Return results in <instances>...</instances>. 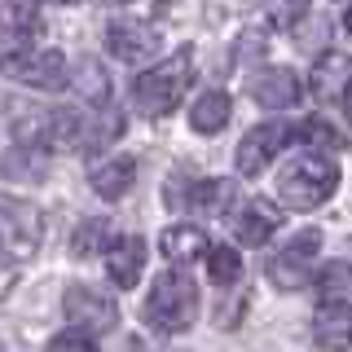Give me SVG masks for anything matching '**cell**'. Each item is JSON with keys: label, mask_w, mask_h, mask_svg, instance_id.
Here are the masks:
<instances>
[{"label": "cell", "mask_w": 352, "mask_h": 352, "mask_svg": "<svg viewBox=\"0 0 352 352\" xmlns=\"http://www.w3.org/2000/svg\"><path fill=\"white\" fill-rule=\"evenodd\" d=\"M190 84H194V49H181L168 62H154L150 71H141L132 80V102L146 119H163L168 110L181 106Z\"/></svg>", "instance_id": "6da1fadb"}, {"label": "cell", "mask_w": 352, "mask_h": 352, "mask_svg": "<svg viewBox=\"0 0 352 352\" xmlns=\"http://www.w3.org/2000/svg\"><path fill=\"white\" fill-rule=\"evenodd\" d=\"M198 313V286L190 273H159L146 300V322L163 335H176L194 322Z\"/></svg>", "instance_id": "7a4b0ae2"}, {"label": "cell", "mask_w": 352, "mask_h": 352, "mask_svg": "<svg viewBox=\"0 0 352 352\" xmlns=\"http://www.w3.org/2000/svg\"><path fill=\"white\" fill-rule=\"evenodd\" d=\"M335 190H339V168L330 159H295L291 168H282V176H278V194L295 212L322 207Z\"/></svg>", "instance_id": "3957f363"}, {"label": "cell", "mask_w": 352, "mask_h": 352, "mask_svg": "<svg viewBox=\"0 0 352 352\" xmlns=\"http://www.w3.org/2000/svg\"><path fill=\"white\" fill-rule=\"evenodd\" d=\"M317 251H322V234H317V229L295 234L291 242H286L282 256L269 260V282L282 286V291H300V286H308L313 273H317Z\"/></svg>", "instance_id": "277c9868"}, {"label": "cell", "mask_w": 352, "mask_h": 352, "mask_svg": "<svg viewBox=\"0 0 352 352\" xmlns=\"http://www.w3.org/2000/svg\"><path fill=\"white\" fill-rule=\"evenodd\" d=\"M0 220H5V234H9V251H14L18 260L36 256V251H40V238H44V216H40V207L27 203V198L0 194Z\"/></svg>", "instance_id": "5b68a950"}, {"label": "cell", "mask_w": 352, "mask_h": 352, "mask_svg": "<svg viewBox=\"0 0 352 352\" xmlns=\"http://www.w3.org/2000/svg\"><path fill=\"white\" fill-rule=\"evenodd\" d=\"M286 141H291V128L278 124V119H269V124H256L247 137L238 141V172H242V176L264 172V168H269V163L286 150Z\"/></svg>", "instance_id": "8992f818"}, {"label": "cell", "mask_w": 352, "mask_h": 352, "mask_svg": "<svg viewBox=\"0 0 352 352\" xmlns=\"http://www.w3.org/2000/svg\"><path fill=\"white\" fill-rule=\"evenodd\" d=\"M62 313L80 330H93V335L97 330H115V322H119L115 300H110L106 291H97V286H71L66 300H62Z\"/></svg>", "instance_id": "52a82bcc"}, {"label": "cell", "mask_w": 352, "mask_h": 352, "mask_svg": "<svg viewBox=\"0 0 352 352\" xmlns=\"http://www.w3.org/2000/svg\"><path fill=\"white\" fill-rule=\"evenodd\" d=\"M106 49L119 62H150L159 53V31L146 22H110L106 27Z\"/></svg>", "instance_id": "ba28073f"}, {"label": "cell", "mask_w": 352, "mask_h": 352, "mask_svg": "<svg viewBox=\"0 0 352 352\" xmlns=\"http://www.w3.org/2000/svg\"><path fill=\"white\" fill-rule=\"evenodd\" d=\"M36 146L40 150H84L88 137H84V119L75 115V110H49V115H40V132H36Z\"/></svg>", "instance_id": "9c48e42d"}, {"label": "cell", "mask_w": 352, "mask_h": 352, "mask_svg": "<svg viewBox=\"0 0 352 352\" xmlns=\"http://www.w3.org/2000/svg\"><path fill=\"white\" fill-rule=\"evenodd\" d=\"M141 269H146V238L128 234V238H115V247L106 251V273L119 291H132L141 282Z\"/></svg>", "instance_id": "30bf717a"}, {"label": "cell", "mask_w": 352, "mask_h": 352, "mask_svg": "<svg viewBox=\"0 0 352 352\" xmlns=\"http://www.w3.org/2000/svg\"><path fill=\"white\" fill-rule=\"evenodd\" d=\"M251 97H256L264 110H286V106H295L304 97V88H300V75L295 71L273 66V71H264V75L251 80Z\"/></svg>", "instance_id": "8fae6325"}, {"label": "cell", "mask_w": 352, "mask_h": 352, "mask_svg": "<svg viewBox=\"0 0 352 352\" xmlns=\"http://www.w3.org/2000/svg\"><path fill=\"white\" fill-rule=\"evenodd\" d=\"M313 339L326 352H344L352 344V308L348 304H322L313 317Z\"/></svg>", "instance_id": "7c38bea8"}, {"label": "cell", "mask_w": 352, "mask_h": 352, "mask_svg": "<svg viewBox=\"0 0 352 352\" xmlns=\"http://www.w3.org/2000/svg\"><path fill=\"white\" fill-rule=\"evenodd\" d=\"M14 80H22L27 88H49V93H58V88H66V58L58 49L31 53V58L14 71Z\"/></svg>", "instance_id": "4fadbf2b"}, {"label": "cell", "mask_w": 352, "mask_h": 352, "mask_svg": "<svg viewBox=\"0 0 352 352\" xmlns=\"http://www.w3.org/2000/svg\"><path fill=\"white\" fill-rule=\"evenodd\" d=\"M234 198H238V185L234 181H194V185H185V198H181V207H194V212H203V216H225L229 207H234Z\"/></svg>", "instance_id": "5bb4252c"}, {"label": "cell", "mask_w": 352, "mask_h": 352, "mask_svg": "<svg viewBox=\"0 0 352 352\" xmlns=\"http://www.w3.org/2000/svg\"><path fill=\"white\" fill-rule=\"evenodd\" d=\"M88 181H93V190L102 194V198H124L132 190V181H137V159H132V154L102 159L93 172H88Z\"/></svg>", "instance_id": "9a60e30c"}, {"label": "cell", "mask_w": 352, "mask_h": 352, "mask_svg": "<svg viewBox=\"0 0 352 352\" xmlns=\"http://www.w3.org/2000/svg\"><path fill=\"white\" fill-rule=\"evenodd\" d=\"M286 220V212L278 203H269V198H256V203H247V212L238 216V238L247 242V247H260V242L273 238V229H278Z\"/></svg>", "instance_id": "2e32d148"}, {"label": "cell", "mask_w": 352, "mask_h": 352, "mask_svg": "<svg viewBox=\"0 0 352 352\" xmlns=\"http://www.w3.org/2000/svg\"><path fill=\"white\" fill-rule=\"evenodd\" d=\"M352 80V62L344 53H322L313 66V97H322V102H335V97H344V88Z\"/></svg>", "instance_id": "e0dca14e"}, {"label": "cell", "mask_w": 352, "mask_h": 352, "mask_svg": "<svg viewBox=\"0 0 352 352\" xmlns=\"http://www.w3.org/2000/svg\"><path fill=\"white\" fill-rule=\"evenodd\" d=\"M159 247H163V256H168L172 264H190L194 256L207 251V234L198 225H172V229H163Z\"/></svg>", "instance_id": "ac0fdd59"}, {"label": "cell", "mask_w": 352, "mask_h": 352, "mask_svg": "<svg viewBox=\"0 0 352 352\" xmlns=\"http://www.w3.org/2000/svg\"><path fill=\"white\" fill-rule=\"evenodd\" d=\"M75 93H80L88 106H97V110L110 106V75H106V66L97 62V58H80V71H75Z\"/></svg>", "instance_id": "d6986e66"}, {"label": "cell", "mask_w": 352, "mask_h": 352, "mask_svg": "<svg viewBox=\"0 0 352 352\" xmlns=\"http://www.w3.org/2000/svg\"><path fill=\"white\" fill-rule=\"evenodd\" d=\"M229 93H220V88H212V93H203L198 102L190 106V124H194V132H220L229 124Z\"/></svg>", "instance_id": "ffe728a7"}, {"label": "cell", "mask_w": 352, "mask_h": 352, "mask_svg": "<svg viewBox=\"0 0 352 352\" xmlns=\"http://www.w3.org/2000/svg\"><path fill=\"white\" fill-rule=\"evenodd\" d=\"M102 247H115V225H110L106 216H93V220H84L80 229H75V238H71V256H97Z\"/></svg>", "instance_id": "44dd1931"}, {"label": "cell", "mask_w": 352, "mask_h": 352, "mask_svg": "<svg viewBox=\"0 0 352 352\" xmlns=\"http://www.w3.org/2000/svg\"><path fill=\"white\" fill-rule=\"evenodd\" d=\"M300 141H304L308 150H317V154H326V150H330V154H339V150L348 146L344 132L330 124V119H304V124H300Z\"/></svg>", "instance_id": "7402d4cb"}, {"label": "cell", "mask_w": 352, "mask_h": 352, "mask_svg": "<svg viewBox=\"0 0 352 352\" xmlns=\"http://www.w3.org/2000/svg\"><path fill=\"white\" fill-rule=\"evenodd\" d=\"M31 53V31H0V75H14Z\"/></svg>", "instance_id": "603a6c76"}, {"label": "cell", "mask_w": 352, "mask_h": 352, "mask_svg": "<svg viewBox=\"0 0 352 352\" xmlns=\"http://www.w3.org/2000/svg\"><path fill=\"white\" fill-rule=\"evenodd\" d=\"M0 176H5V181H44L40 154L36 150H9L5 159H0Z\"/></svg>", "instance_id": "cb8c5ba5"}, {"label": "cell", "mask_w": 352, "mask_h": 352, "mask_svg": "<svg viewBox=\"0 0 352 352\" xmlns=\"http://www.w3.org/2000/svg\"><path fill=\"white\" fill-rule=\"evenodd\" d=\"M207 273H212L216 286H234L238 273H242L238 251H234V247H212V251H207Z\"/></svg>", "instance_id": "d4e9b609"}, {"label": "cell", "mask_w": 352, "mask_h": 352, "mask_svg": "<svg viewBox=\"0 0 352 352\" xmlns=\"http://www.w3.org/2000/svg\"><path fill=\"white\" fill-rule=\"evenodd\" d=\"M36 0H0V31H31Z\"/></svg>", "instance_id": "484cf974"}, {"label": "cell", "mask_w": 352, "mask_h": 352, "mask_svg": "<svg viewBox=\"0 0 352 352\" xmlns=\"http://www.w3.org/2000/svg\"><path fill=\"white\" fill-rule=\"evenodd\" d=\"M264 14L273 27H295L308 14V0H264Z\"/></svg>", "instance_id": "4316f807"}, {"label": "cell", "mask_w": 352, "mask_h": 352, "mask_svg": "<svg viewBox=\"0 0 352 352\" xmlns=\"http://www.w3.org/2000/svg\"><path fill=\"white\" fill-rule=\"evenodd\" d=\"M49 352H97V339H93V330H62V335H53L49 344H44Z\"/></svg>", "instance_id": "83f0119b"}, {"label": "cell", "mask_w": 352, "mask_h": 352, "mask_svg": "<svg viewBox=\"0 0 352 352\" xmlns=\"http://www.w3.org/2000/svg\"><path fill=\"white\" fill-rule=\"evenodd\" d=\"M317 282H322V295L330 291V295H339L348 286V269L344 264H326V269H317Z\"/></svg>", "instance_id": "f1b7e54d"}, {"label": "cell", "mask_w": 352, "mask_h": 352, "mask_svg": "<svg viewBox=\"0 0 352 352\" xmlns=\"http://www.w3.org/2000/svg\"><path fill=\"white\" fill-rule=\"evenodd\" d=\"M339 102H344V115H348V124H352V80H348V88H344V97H339Z\"/></svg>", "instance_id": "f546056e"}, {"label": "cell", "mask_w": 352, "mask_h": 352, "mask_svg": "<svg viewBox=\"0 0 352 352\" xmlns=\"http://www.w3.org/2000/svg\"><path fill=\"white\" fill-rule=\"evenodd\" d=\"M53 5H80V0H53Z\"/></svg>", "instance_id": "4dcf8cb0"}, {"label": "cell", "mask_w": 352, "mask_h": 352, "mask_svg": "<svg viewBox=\"0 0 352 352\" xmlns=\"http://www.w3.org/2000/svg\"><path fill=\"white\" fill-rule=\"evenodd\" d=\"M344 27H348V31H352V9H348V18H344Z\"/></svg>", "instance_id": "1f68e13d"}]
</instances>
